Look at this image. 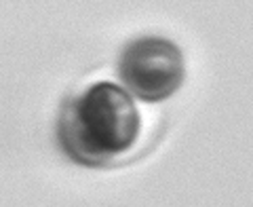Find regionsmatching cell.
Returning a JSON list of instances; mask_svg holds the SVG:
<instances>
[{"mask_svg": "<svg viewBox=\"0 0 253 207\" xmlns=\"http://www.w3.org/2000/svg\"><path fill=\"white\" fill-rule=\"evenodd\" d=\"M139 127V110L131 95L101 81L63 108L59 142L74 161L99 165L135 144Z\"/></svg>", "mask_w": 253, "mask_h": 207, "instance_id": "1", "label": "cell"}, {"mask_svg": "<svg viewBox=\"0 0 253 207\" xmlns=\"http://www.w3.org/2000/svg\"><path fill=\"white\" fill-rule=\"evenodd\" d=\"M123 85L146 102H161L173 95L184 81V57L177 45L156 36L133 41L118 66Z\"/></svg>", "mask_w": 253, "mask_h": 207, "instance_id": "2", "label": "cell"}]
</instances>
